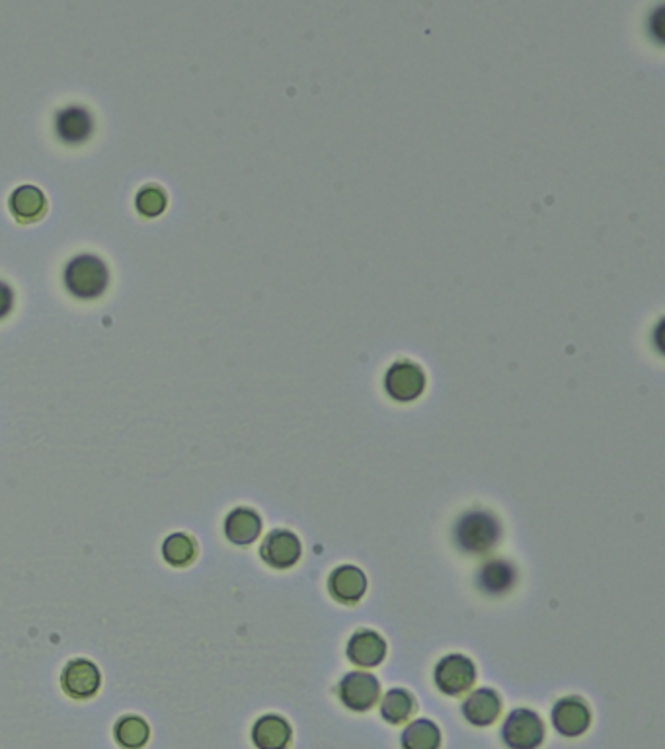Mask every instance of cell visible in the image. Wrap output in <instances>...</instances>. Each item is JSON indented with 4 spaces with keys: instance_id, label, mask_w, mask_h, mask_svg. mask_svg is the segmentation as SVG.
I'll list each match as a JSON object with an SVG mask.
<instances>
[{
    "instance_id": "cell-1",
    "label": "cell",
    "mask_w": 665,
    "mask_h": 749,
    "mask_svg": "<svg viewBox=\"0 0 665 749\" xmlns=\"http://www.w3.org/2000/svg\"><path fill=\"white\" fill-rule=\"evenodd\" d=\"M108 283V266L94 254L75 256L65 268V285L79 299H98Z\"/></svg>"
},
{
    "instance_id": "cell-2",
    "label": "cell",
    "mask_w": 665,
    "mask_h": 749,
    "mask_svg": "<svg viewBox=\"0 0 665 749\" xmlns=\"http://www.w3.org/2000/svg\"><path fill=\"white\" fill-rule=\"evenodd\" d=\"M502 535V527L492 513L470 512L457 521L455 541L459 549L469 554H484L490 551Z\"/></svg>"
},
{
    "instance_id": "cell-3",
    "label": "cell",
    "mask_w": 665,
    "mask_h": 749,
    "mask_svg": "<svg viewBox=\"0 0 665 749\" xmlns=\"http://www.w3.org/2000/svg\"><path fill=\"white\" fill-rule=\"evenodd\" d=\"M502 738L509 749H537L545 740V724L533 710H513L502 726Z\"/></svg>"
},
{
    "instance_id": "cell-4",
    "label": "cell",
    "mask_w": 665,
    "mask_h": 749,
    "mask_svg": "<svg viewBox=\"0 0 665 749\" xmlns=\"http://www.w3.org/2000/svg\"><path fill=\"white\" fill-rule=\"evenodd\" d=\"M424 389L426 373L418 363L410 359L394 361L385 375V391L398 402H412L422 396Z\"/></svg>"
},
{
    "instance_id": "cell-5",
    "label": "cell",
    "mask_w": 665,
    "mask_h": 749,
    "mask_svg": "<svg viewBox=\"0 0 665 749\" xmlns=\"http://www.w3.org/2000/svg\"><path fill=\"white\" fill-rule=\"evenodd\" d=\"M476 681V668L472 660L463 654H451L439 660L435 666V685L445 695H461L469 691Z\"/></svg>"
},
{
    "instance_id": "cell-6",
    "label": "cell",
    "mask_w": 665,
    "mask_h": 749,
    "mask_svg": "<svg viewBox=\"0 0 665 749\" xmlns=\"http://www.w3.org/2000/svg\"><path fill=\"white\" fill-rule=\"evenodd\" d=\"M100 685H102V673L98 670V666L84 658L71 660L61 673V687L65 695H69L75 701L92 699L100 691Z\"/></svg>"
},
{
    "instance_id": "cell-7",
    "label": "cell",
    "mask_w": 665,
    "mask_h": 749,
    "mask_svg": "<svg viewBox=\"0 0 665 749\" xmlns=\"http://www.w3.org/2000/svg\"><path fill=\"white\" fill-rule=\"evenodd\" d=\"M340 699L348 709L365 712L371 709L381 695L379 679L369 671H352L340 683Z\"/></svg>"
},
{
    "instance_id": "cell-8",
    "label": "cell",
    "mask_w": 665,
    "mask_h": 749,
    "mask_svg": "<svg viewBox=\"0 0 665 749\" xmlns=\"http://www.w3.org/2000/svg\"><path fill=\"white\" fill-rule=\"evenodd\" d=\"M260 556L268 566L277 570L291 568L301 558V541L295 533L287 529H275L264 539L260 547Z\"/></svg>"
},
{
    "instance_id": "cell-9",
    "label": "cell",
    "mask_w": 665,
    "mask_h": 749,
    "mask_svg": "<svg viewBox=\"0 0 665 749\" xmlns=\"http://www.w3.org/2000/svg\"><path fill=\"white\" fill-rule=\"evenodd\" d=\"M552 724L562 736L576 738L582 736L589 728L591 712L580 697H566L554 705Z\"/></svg>"
},
{
    "instance_id": "cell-10",
    "label": "cell",
    "mask_w": 665,
    "mask_h": 749,
    "mask_svg": "<svg viewBox=\"0 0 665 749\" xmlns=\"http://www.w3.org/2000/svg\"><path fill=\"white\" fill-rule=\"evenodd\" d=\"M387 656V642L375 631H357L348 642V658L355 666L375 668Z\"/></svg>"
},
{
    "instance_id": "cell-11",
    "label": "cell",
    "mask_w": 665,
    "mask_h": 749,
    "mask_svg": "<svg viewBox=\"0 0 665 749\" xmlns=\"http://www.w3.org/2000/svg\"><path fill=\"white\" fill-rule=\"evenodd\" d=\"M328 590L332 597L344 605H353L357 603L367 590V578L365 574L355 568V566H340L330 574L328 580Z\"/></svg>"
},
{
    "instance_id": "cell-12",
    "label": "cell",
    "mask_w": 665,
    "mask_h": 749,
    "mask_svg": "<svg viewBox=\"0 0 665 749\" xmlns=\"http://www.w3.org/2000/svg\"><path fill=\"white\" fill-rule=\"evenodd\" d=\"M55 129H57V135L65 143L79 145V143H84L92 135V131H94V119H92L90 112L86 108L71 106V108H65V110H61L57 114Z\"/></svg>"
},
{
    "instance_id": "cell-13",
    "label": "cell",
    "mask_w": 665,
    "mask_h": 749,
    "mask_svg": "<svg viewBox=\"0 0 665 749\" xmlns=\"http://www.w3.org/2000/svg\"><path fill=\"white\" fill-rule=\"evenodd\" d=\"M10 213L16 217L18 223H36L47 211V199L38 186L26 184L12 192L10 196Z\"/></svg>"
},
{
    "instance_id": "cell-14",
    "label": "cell",
    "mask_w": 665,
    "mask_h": 749,
    "mask_svg": "<svg viewBox=\"0 0 665 749\" xmlns=\"http://www.w3.org/2000/svg\"><path fill=\"white\" fill-rule=\"evenodd\" d=\"M252 742L258 749H285L291 742V726L277 714H266L256 720Z\"/></svg>"
},
{
    "instance_id": "cell-15",
    "label": "cell",
    "mask_w": 665,
    "mask_h": 749,
    "mask_svg": "<svg viewBox=\"0 0 665 749\" xmlns=\"http://www.w3.org/2000/svg\"><path fill=\"white\" fill-rule=\"evenodd\" d=\"M262 531L260 515L250 508H236L225 519V535L235 545H252Z\"/></svg>"
},
{
    "instance_id": "cell-16",
    "label": "cell",
    "mask_w": 665,
    "mask_h": 749,
    "mask_svg": "<svg viewBox=\"0 0 665 749\" xmlns=\"http://www.w3.org/2000/svg\"><path fill=\"white\" fill-rule=\"evenodd\" d=\"M502 710V701L492 689H476L463 703V714L474 726H490Z\"/></svg>"
},
{
    "instance_id": "cell-17",
    "label": "cell",
    "mask_w": 665,
    "mask_h": 749,
    "mask_svg": "<svg viewBox=\"0 0 665 749\" xmlns=\"http://www.w3.org/2000/svg\"><path fill=\"white\" fill-rule=\"evenodd\" d=\"M515 568L506 560H490L478 572V586L490 595L509 592L515 584Z\"/></svg>"
},
{
    "instance_id": "cell-18",
    "label": "cell",
    "mask_w": 665,
    "mask_h": 749,
    "mask_svg": "<svg viewBox=\"0 0 665 749\" xmlns=\"http://www.w3.org/2000/svg\"><path fill=\"white\" fill-rule=\"evenodd\" d=\"M114 738L119 748L143 749L149 744L151 728L147 720H143L141 716H135V714L121 716L114 726Z\"/></svg>"
},
{
    "instance_id": "cell-19",
    "label": "cell",
    "mask_w": 665,
    "mask_h": 749,
    "mask_svg": "<svg viewBox=\"0 0 665 749\" xmlns=\"http://www.w3.org/2000/svg\"><path fill=\"white\" fill-rule=\"evenodd\" d=\"M441 732L439 728L426 718L414 720L402 732V749H439Z\"/></svg>"
},
{
    "instance_id": "cell-20",
    "label": "cell",
    "mask_w": 665,
    "mask_h": 749,
    "mask_svg": "<svg viewBox=\"0 0 665 749\" xmlns=\"http://www.w3.org/2000/svg\"><path fill=\"white\" fill-rule=\"evenodd\" d=\"M197 554L196 541L186 533L170 535L162 545V556L170 566L184 568L194 562Z\"/></svg>"
},
{
    "instance_id": "cell-21",
    "label": "cell",
    "mask_w": 665,
    "mask_h": 749,
    "mask_svg": "<svg viewBox=\"0 0 665 749\" xmlns=\"http://www.w3.org/2000/svg\"><path fill=\"white\" fill-rule=\"evenodd\" d=\"M414 710H416V701H414L412 693H408L406 689H391L385 695L383 705H381L383 718L391 724H400V722L408 720Z\"/></svg>"
},
{
    "instance_id": "cell-22",
    "label": "cell",
    "mask_w": 665,
    "mask_h": 749,
    "mask_svg": "<svg viewBox=\"0 0 665 749\" xmlns=\"http://www.w3.org/2000/svg\"><path fill=\"white\" fill-rule=\"evenodd\" d=\"M135 205L143 217H158L164 213L168 198L160 186H145L143 190H139Z\"/></svg>"
},
{
    "instance_id": "cell-23",
    "label": "cell",
    "mask_w": 665,
    "mask_h": 749,
    "mask_svg": "<svg viewBox=\"0 0 665 749\" xmlns=\"http://www.w3.org/2000/svg\"><path fill=\"white\" fill-rule=\"evenodd\" d=\"M14 307V291L6 281H0V318L8 315Z\"/></svg>"
}]
</instances>
